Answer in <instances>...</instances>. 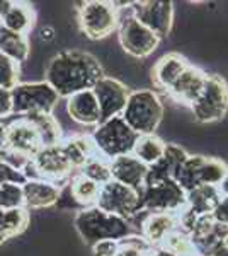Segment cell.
Instances as JSON below:
<instances>
[{
    "mask_svg": "<svg viewBox=\"0 0 228 256\" xmlns=\"http://www.w3.org/2000/svg\"><path fill=\"white\" fill-rule=\"evenodd\" d=\"M222 200L217 186L201 184L186 193V207L196 216H211L218 202Z\"/></svg>",
    "mask_w": 228,
    "mask_h": 256,
    "instance_id": "25",
    "label": "cell"
},
{
    "mask_svg": "<svg viewBox=\"0 0 228 256\" xmlns=\"http://www.w3.org/2000/svg\"><path fill=\"white\" fill-rule=\"evenodd\" d=\"M3 183H15V184H24L26 183V178L20 171L9 166L7 162L0 160V184Z\"/></svg>",
    "mask_w": 228,
    "mask_h": 256,
    "instance_id": "37",
    "label": "cell"
},
{
    "mask_svg": "<svg viewBox=\"0 0 228 256\" xmlns=\"http://www.w3.org/2000/svg\"><path fill=\"white\" fill-rule=\"evenodd\" d=\"M26 118L34 125L36 132L39 134L43 147L61 144V140H63V130H61L60 122H58V118L53 113H32V114H26Z\"/></svg>",
    "mask_w": 228,
    "mask_h": 256,
    "instance_id": "27",
    "label": "cell"
},
{
    "mask_svg": "<svg viewBox=\"0 0 228 256\" xmlns=\"http://www.w3.org/2000/svg\"><path fill=\"white\" fill-rule=\"evenodd\" d=\"M189 152L184 147H181L179 144H167L165 146V152L162 156L159 162H155L153 166L148 168V174L145 184L159 183V181L165 180H174V174L179 169V166L188 159Z\"/></svg>",
    "mask_w": 228,
    "mask_h": 256,
    "instance_id": "21",
    "label": "cell"
},
{
    "mask_svg": "<svg viewBox=\"0 0 228 256\" xmlns=\"http://www.w3.org/2000/svg\"><path fill=\"white\" fill-rule=\"evenodd\" d=\"M12 116H26L32 113H53L61 98L44 80L19 82L10 90Z\"/></svg>",
    "mask_w": 228,
    "mask_h": 256,
    "instance_id": "8",
    "label": "cell"
},
{
    "mask_svg": "<svg viewBox=\"0 0 228 256\" xmlns=\"http://www.w3.org/2000/svg\"><path fill=\"white\" fill-rule=\"evenodd\" d=\"M65 186H67L77 210L94 207L95 202H97V196H99V190H101L99 184H95L94 181L87 180V178L82 176L80 172H75V174L70 178L68 183L65 184Z\"/></svg>",
    "mask_w": 228,
    "mask_h": 256,
    "instance_id": "26",
    "label": "cell"
},
{
    "mask_svg": "<svg viewBox=\"0 0 228 256\" xmlns=\"http://www.w3.org/2000/svg\"><path fill=\"white\" fill-rule=\"evenodd\" d=\"M61 147H63L65 156H67V159L70 160V164H72L75 171H78L94 156H99L90 134L70 135V137L61 140Z\"/></svg>",
    "mask_w": 228,
    "mask_h": 256,
    "instance_id": "23",
    "label": "cell"
},
{
    "mask_svg": "<svg viewBox=\"0 0 228 256\" xmlns=\"http://www.w3.org/2000/svg\"><path fill=\"white\" fill-rule=\"evenodd\" d=\"M191 116L200 125L222 122L228 113V84L220 74H208L201 94L189 106Z\"/></svg>",
    "mask_w": 228,
    "mask_h": 256,
    "instance_id": "6",
    "label": "cell"
},
{
    "mask_svg": "<svg viewBox=\"0 0 228 256\" xmlns=\"http://www.w3.org/2000/svg\"><path fill=\"white\" fill-rule=\"evenodd\" d=\"M211 256H228V242H225V244L220 248L218 251H215V253L211 254Z\"/></svg>",
    "mask_w": 228,
    "mask_h": 256,
    "instance_id": "44",
    "label": "cell"
},
{
    "mask_svg": "<svg viewBox=\"0 0 228 256\" xmlns=\"http://www.w3.org/2000/svg\"><path fill=\"white\" fill-rule=\"evenodd\" d=\"M92 92L101 110V122H106V120L121 116L131 89L123 80L113 76H104L92 88Z\"/></svg>",
    "mask_w": 228,
    "mask_h": 256,
    "instance_id": "14",
    "label": "cell"
},
{
    "mask_svg": "<svg viewBox=\"0 0 228 256\" xmlns=\"http://www.w3.org/2000/svg\"><path fill=\"white\" fill-rule=\"evenodd\" d=\"M92 256H118V241H101L94 244Z\"/></svg>",
    "mask_w": 228,
    "mask_h": 256,
    "instance_id": "39",
    "label": "cell"
},
{
    "mask_svg": "<svg viewBox=\"0 0 228 256\" xmlns=\"http://www.w3.org/2000/svg\"><path fill=\"white\" fill-rule=\"evenodd\" d=\"M73 227L87 246L92 248L101 241H123L124 238L136 234L130 220L107 214L99 207H87L75 212Z\"/></svg>",
    "mask_w": 228,
    "mask_h": 256,
    "instance_id": "2",
    "label": "cell"
},
{
    "mask_svg": "<svg viewBox=\"0 0 228 256\" xmlns=\"http://www.w3.org/2000/svg\"><path fill=\"white\" fill-rule=\"evenodd\" d=\"M3 218H5V227L10 239L20 236L31 224V214L26 208L3 210Z\"/></svg>",
    "mask_w": 228,
    "mask_h": 256,
    "instance_id": "32",
    "label": "cell"
},
{
    "mask_svg": "<svg viewBox=\"0 0 228 256\" xmlns=\"http://www.w3.org/2000/svg\"><path fill=\"white\" fill-rule=\"evenodd\" d=\"M162 248H165L174 256H196L189 236L177 229L172 234H169L167 239L162 242Z\"/></svg>",
    "mask_w": 228,
    "mask_h": 256,
    "instance_id": "34",
    "label": "cell"
},
{
    "mask_svg": "<svg viewBox=\"0 0 228 256\" xmlns=\"http://www.w3.org/2000/svg\"><path fill=\"white\" fill-rule=\"evenodd\" d=\"M217 188H218V192L222 196H228V171H227V174L223 176V180L220 181V184Z\"/></svg>",
    "mask_w": 228,
    "mask_h": 256,
    "instance_id": "43",
    "label": "cell"
},
{
    "mask_svg": "<svg viewBox=\"0 0 228 256\" xmlns=\"http://www.w3.org/2000/svg\"><path fill=\"white\" fill-rule=\"evenodd\" d=\"M77 172H80V174L85 176L87 180L94 181V183L99 184V186H102V184H106L111 181L109 160L101 158V156H94L92 159H89Z\"/></svg>",
    "mask_w": 228,
    "mask_h": 256,
    "instance_id": "31",
    "label": "cell"
},
{
    "mask_svg": "<svg viewBox=\"0 0 228 256\" xmlns=\"http://www.w3.org/2000/svg\"><path fill=\"white\" fill-rule=\"evenodd\" d=\"M61 186L46 180H26L22 184L24 193V208L31 210H44L56 207L60 198Z\"/></svg>",
    "mask_w": 228,
    "mask_h": 256,
    "instance_id": "19",
    "label": "cell"
},
{
    "mask_svg": "<svg viewBox=\"0 0 228 256\" xmlns=\"http://www.w3.org/2000/svg\"><path fill=\"white\" fill-rule=\"evenodd\" d=\"M36 24V10L26 2H10L9 9L0 18V26L19 34L29 36Z\"/></svg>",
    "mask_w": 228,
    "mask_h": 256,
    "instance_id": "22",
    "label": "cell"
},
{
    "mask_svg": "<svg viewBox=\"0 0 228 256\" xmlns=\"http://www.w3.org/2000/svg\"><path fill=\"white\" fill-rule=\"evenodd\" d=\"M206 77H208V74L205 70L189 64V67L181 74V77L171 86V89L165 90V94H167V98L171 101L189 108L201 94L203 88H205Z\"/></svg>",
    "mask_w": 228,
    "mask_h": 256,
    "instance_id": "15",
    "label": "cell"
},
{
    "mask_svg": "<svg viewBox=\"0 0 228 256\" xmlns=\"http://www.w3.org/2000/svg\"><path fill=\"white\" fill-rule=\"evenodd\" d=\"M228 171V164L220 158H210L205 156L203 164L200 168V186L208 184V186H218L220 181Z\"/></svg>",
    "mask_w": 228,
    "mask_h": 256,
    "instance_id": "30",
    "label": "cell"
},
{
    "mask_svg": "<svg viewBox=\"0 0 228 256\" xmlns=\"http://www.w3.org/2000/svg\"><path fill=\"white\" fill-rule=\"evenodd\" d=\"M176 229H177V214L143 212L142 220H140L138 226V234L152 248H157L162 246V242Z\"/></svg>",
    "mask_w": 228,
    "mask_h": 256,
    "instance_id": "18",
    "label": "cell"
},
{
    "mask_svg": "<svg viewBox=\"0 0 228 256\" xmlns=\"http://www.w3.org/2000/svg\"><path fill=\"white\" fill-rule=\"evenodd\" d=\"M24 208L22 184L3 183L0 184V210Z\"/></svg>",
    "mask_w": 228,
    "mask_h": 256,
    "instance_id": "33",
    "label": "cell"
},
{
    "mask_svg": "<svg viewBox=\"0 0 228 256\" xmlns=\"http://www.w3.org/2000/svg\"><path fill=\"white\" fill-rule=\"evenodd\" d=\"M20 82V65L0 53V88L12 90Z\"/></svg>",
    "mask_w": 228,
    "mask_h": 256,
    "instance_id": "35",
    "label": "cell"
},
{
    "mask_svg": "<svg viewBox=\"0 0 228 256\" xmlns=\"http://www.w3.org/2000/svg\"><path fill=\"white\" fill-rule=\"evenodd\" d=\"M9 232H7L5 227V218H3V210H0V246L3 244L5 241H9Z\"/></svg>",
    "mask_w": 228,
    "mask_h": 256,
    "instance_id": "42",
    "label": "cell"
},
{
    "mask_svg": "<svg viewBox=\"0 0 228 256\" xmlns=\"http://www.w3.org/2000/svg\"><path fill=\"white\" fill-rule=\"evenodd\" d=\"M65 110L68 118L80 126L94 128L101 123V110H99L97 99H95L92 89L80 90L65 99Z\"/></svg>",
    "mask_w": 228,
    "mask_h": 256,
    "instance_id": "16",
    "label": "cell"
},
{
    "mask_svg": "<svg viewBox=\"0 0 228 256\" xmlns=\"http://www.w3.org/2000/svg\"><path fill=\"white\" fill-rule=\"evenodd\" d=\"M56 36H58L56 30L53 26H49V24L41 26L39 31H38V38H39L41 43H53V41L56 40Z\"/></svg>",
    "mask_w": 228,
    "mask_h": 256,
    "instance_id": "41",
    "label": "cell"
},
{
    "mask_svg": "<svg viewBox=\"0 0 228 256\" xmlns=\"http://www.w3.org/2000/svg\"><path fill=\"white\" fill-rule=\"evenodd\" d=\"M77 22L80 32L92 41L109 38L118 31L119 10L114 2L107 0H87L77 7Z\"/></svg>",
    "mask_w": 228,
    "mask_h": 256,
    "instance_id": "5",
    "label": "cell"
},
{
    "mask_svg": "<svg viewBox=\"0 0 228 256\" xmlns=\"http://www.w3.org/2000/svg\"><path fill=\"white\" fill-rule=\"evenodd\" d=\"M140 193H142V212L179 214L186 207V192L174 180L145 184Z\"/></svg>",
    "mask_w": 228,
    "mask_h": 256,
    "instance_id": "11",
    "label": "cell"
},
{
    "mask_svg": "<svg viewBox=\"0 0 228 256\" xmlns=\"http://www.w3.org/2000/svg\"><path fill=\"white\" fill-rule=\"evenodd\" d=\"M211 217L215 218V222L228 227V196H222V200H220L218 205L215 207Z\"/></svg>",
    "mask_w": 228,
    "mask_h": 256,
    "instance_id": "40",
    "label": "cell"
},
{
    "mask_svg": "<svg viewBox=\"0 0 228 256\" xmlns=\"http://www.w3.org/2000/svg\"><path fill=\"white\" fill-rule=\"evenodd\" d=\"M75 172L77 171L65 156L61 144H58L41 148L24 168L22 174L26 180H46L58 186H63Z\"/></svg>",
    "mask_w": 228,
    "mask_h": 256,
    "instance_id": "9",
    "label": "cell"
},
{
    "mask_svg": "<svg viewBox=\"0 0 228 256\" xmlns=\"http://www.w3.org/2000/svg\"><path fill=\"white\" fill-rule=\"evenodd\" d=\"M165 146H167V142H165L164 138H160L157 134L140 135L131 154L138 160H142L147 168H150L162 159V156H164V152H165Z\"/></svg>",
    "mask_w": 228,
    "mask_h": 256,
    "instance_id": "28",
    "label": "cell"
},
{
    "mask_svg": "<svg viewBox=\"0 0 228 256\" xmlns=\"http://www.w3.org/2000/svg\"><path fill=\"white\" fill-rule=\"evenodd\" d=\"M104 67L97 56L84 50L70 48L56 53L44 68V82H48L61 99H67L80 90L92 89L104 77Z\"/></svg>",
    "mask_w": 228,
    "mask_h": 256,
    "instance_id": "1",
    "label": "cell"
},
{
    "mask_svg": "<svg viewBox=\"0 0 228 256\" xmlns=\"http://www.w3.org/2000/svg\"><path fill=\"white\" fill-rule=\"evenodd\" d=\"M111 168V180L116 183H121L128 188H133L136 192H142L147 181L148 168L142 160H138L133 154L121 156L109 160Z\"/></svg>",
    "mask_w": 228,
    "mask_h": 256,
    "instance_id": "17",
    "label": "cell"
},
{
    "mask_svg": "<svg viewBox=\"0 0 228 256\" xmlns=\"http://www.w3.org/2000/svg\"><path fill=\"white\" fill-rule=\"evenodd\" d=\"M131 2L119 10V26H118V41L119 46L128 56L135 60H145L159 50L162 38L148 30L145 24L133 18L130 10Z\"/></svg>",
    "mask_w": 228,
    "mask_h": 256,
    "instance_id": "4",
    "label": "cell"
},
{
    "mask_svg": "<svg viewBox=\"0 0 228 256\" xmlns=\"http://www.w3.org/2000/svg\"><path fill=\"white\" fill-rule=\"evenodd\" d=\"M130 10L142 24L155 32L159 38H167L172 32L176 7L174 2H162V0H143V2H131Z\"/></svg>",
    "mask_w": 228,
    "mask_h": 256,
    "instance_id": "13",
    "label": "cell"
},
{
    "mask_svg": "<svg viewBox=\"0 0 228 256\" xmlns=\"http://www.w3.org/2000/svg\"><path fill=\"white\" fill-rule=\"evenodd\" d=\"M205 156L203 154H189L188 159L181 164L174 174V181L184 190L186 193L200 186V168Z\"/></svg>",
    "mask_w": 228,
    "mask_h": 256,
    "instance_id": "29",
    "label": "cell"
},
{
    "mask_svg": "<svg viewBox=\"0 0 228 256\" xmlns=\"http://www.w3.org/2000/svg\"><path fill=\"white\" fill-rule=\"evenodd\" d=\"M95 207L124 220H131L142 212V193L111 180L99 190Z\"/></svg>",
    "mask_w": 228,
    "mask_h": 256,
    "instance_id": "10",
    "label": "cell"
},
{
    "mask_svg": "<svg viewBox=\"0 0 228 256\" xmlns=\"http://www.w3.org/2000/svg\"><path fill=\"white\" fill-rule=\"evenodd\" d=\"M43 148V142L34 125L26 116H14L3 126V150L15 152L32 159Z\"/></svg>",
    "mask_w": 228,
    "mask_h": 256,
    "instance_id": "12",
    "label": "cell"
},
{
    "mask_svg": "<svg viewBox=\"0 0 228 256\" xmlns=\"http://www.w3.org/2000/svg\"><path fill=\"white\" fill-rule=\"evenodd\" d=\"M0 53L7 58L17 62L19 65L26 64L31 55V41L29 36L9 31L0 26Z\"/></svg>",
    "mask_w": 228,
    "mask_h": 256,
    "instance_id": "24",
    "label": "cell"
},
{
    "mask_svg": "<svg viewBox=\"0 0 228 256\" xmlns=\"http://www.w3.org/2000/svg\"><path fill=\"white\" fill-rule=\"evenodd\" d=\"M12 116V96L10 90L0 88V122H7Z\"/></svg>",
    "mask_w": 228,
    "mask_h": 256,
    "instance_id": "38",
    "label": "cell"
},
{
    "mask_svg": "<svg viewBox=\"0 0 228 256\" xmlns=\"http://www.w3.org/2000/svg\"><path fill=\"white\" fill-rule=\"evenodd\" d=\"M152 246L140 234H131L118 242V256H148Z\"/></svg>",
    "mask_w": 228,
    "mask_h": 256,
    "instance_id": "36",
    "label": "cell"
},
{
    "mask_svg": "<svg viewBox=\"0 0 228 256\" xmlns=\"http://www.w3.org/2000/svg\"><path fill=\"white\" fill-rule=\"evenodd\" d=\"M90 137L94 140L97 154L107 160L131 154L138 140V135L123 122L121 116L101 122L92 130Z\"/></svg>",
    "mask_w": 228,
    "mask_h": 256,
    "instance_id": "7",
    "label": "cell"
},
{
    "mask_svg": "<svg viewBox=\"0 0 228 256\" xmlns=\"http://www.w3.org/2000/svg\"><path fill=\"white\" fill-rule=\"evenodd\" d=\"M121 118L138 137L155 135L165 118L164 99L155 89H133L128 96Z\"/></svg>",
    "mask_w": 228,
    "mask_h": 256,
    "instance_id": "3",
    "label": "cell"
},
{
    "mask_svg": "<svg viewBox=\"0 0 228 256\" xmlns=\"http://www.w3.org/2000/svg\"><path fill=\"white\" fill-rule=\"evenodd\" d=\"M191 62L186 58L184 55L177 52H171L162 55L159 60L153 64L150 70L152 82L157 89L160 90H169L171 86L181 77V74L189 67Z\"/></svg>",
    "mask_w": 228,
    "mask_h": 256,
    "instance_id": "20",
    "label": "cell"
}]
</instances>
